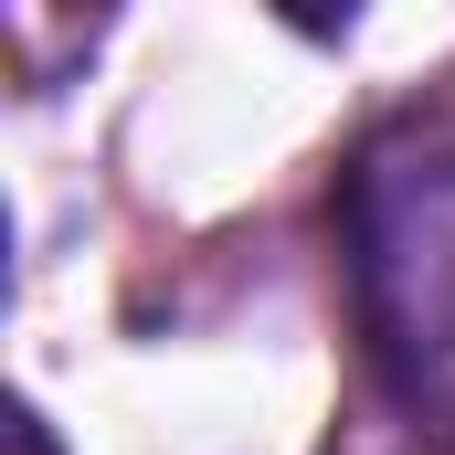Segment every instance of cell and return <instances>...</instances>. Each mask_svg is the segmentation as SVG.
Listing matches in <instances>:
<instances>
[{
    "label": "cell",
    "instance_id": "6da1fadb",
    "mask_svg": "<svg viewBox=\"0 0 455 455\" xmlns=\"http://www.w3.org/2000/svg\"><path fill=\"white\" fill-rule=\"evenodd\" d=\"M11 455H53V435H43V413H11Z\"/></svg>",
    "mask_w": 455,
    "mask_h": 455
}]
</instances>
